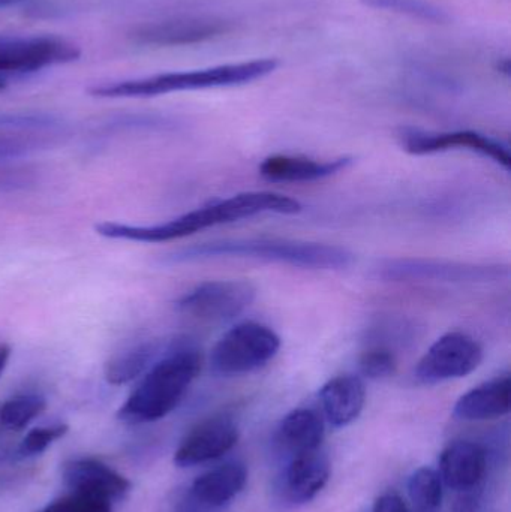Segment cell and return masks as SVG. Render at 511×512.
I'll return each mask as SVG.
<instances>
[{
  "mask_svg": "<svg viewBox=\"0 0 511 512\" xmlns=\"http://www.w3.org/2000/svg\"><path fill=\"white\" fill-rule=\"evenodd\" d=\"M303 206L294 198L275 192H243L227 200L216 201L201 209L192 210L179 218L159 225H128L119 222H101L96 225L98 236L111 240L137 243H164L183 239L218 225L233 224L242 219L266 213L297 215Z\"/></svg>",
  "mask_w": 511,
  "mask_h": 512,
  "instance_id": "obj_1",
  "label": "cell"
},
{
  "mask_svg": "<svg viewBox=\"0 0 511 512\" xmlns=\"http://www.w3.org/2000/svg\"><path fill=\"white\" fill-rule=\"evenodd\" d=\"M203 366L201 349L188 337H177L165 346L140 384L120 406L117 417L128 424L153 423L179 406Z\"/></svg>",
  "mask_w": 511,
  "mask_h": 512,
  "instance_id": "obj_2",
  "label": "cell"
},
{
  "mask_svg": "<svg viewBox=\"0 0 511 512\" xmlns=\"http://www.w3.org/2000/svg\"><path fill=\"white\" fill-rule=\"evenodd\" d=\"M216 258L257 259L311 270H345L354 264L353 252L341 246L267 237L215 240L188 246L168 255V262L179 264Z\"/></svg>",
  "mask_w": 511,
  "mask_h": 512,
  "instance_id": "obj_3",
  "label": "cell"
},
{
  "mask_svg": "<svg viewBox=\"0 0 511 512\" xmlns=\"http://www.w3.org/2000/svg\"><path fill=\"white\" fill-rule=\"evenodd\" d=\"M276 59H257L251 62L230 63L195 71L165 72L152 77L101 84L89 90L95 98H153L188 90L216 89L243 86L261 80L278 68Z\"/></svg>",
  "mask_w": 511,
  "mask_h": 512,
  "instance_id": "obj_4",
  "label": "cell"
},
{
  "mask_svg": "<svg viewBox=\"0 0 511 512\" xmlns=\"http://www.w3.org/2000/svg\"><path fill=\"white\" fill-rule=\"evenodd\" d=\"M279 349L281 337L275 330L260 322H242L234 325L213 346L210 370L224 378L248 375L267 366Z\"/></svg>",
  "mask_w": 511,
  "mask_h": 512,
  "instance_id": "obj_5",
  "label": "cell"
},
{
  "mask_svg": "<svg viewBox=\"0 0 511 512\" xmlns=\"http://www.w3.org/2000/svg\"><path fill=\"white\" fill-rule=\"evenodd\" d=\"M506 265L473 264L434 258H395L381 261L375 276L393 283H489L509 277Z\"/></svg>",
  "mask_w": 511,
  "mask_h": 512,
  "instance_id": "obj_6",
  "label": "cell"
},
{
  "mask_svg": "<svg viewBox=\"0 0 511 512\" xmlns=\"http://www.w3.org/2000/svg\"><path fill=\"white\" fill-rule=\"evenodd\" d=\"M80 56L78 45L57 36L0 35V86L6 78L72 63Z\"/></svg>",
  "mask_w": 511,
  "mask_h": 512,
  "instance_id": "obj_7",
  "label": "cell"
},
{
  "mask_svg": "<svg viewBox=\"0 0 511 512\" xmlns=\"http://www.w3.org/2000/svg\"><path fill=\"white\" fill-rule=\"evenodd\" d=\"M255 297L257 288L249 280H209L183 294L176 309L198 321L227 322L242 315Z\"/></svg>",
  "mask_w": 511,
  "mask_h": 512,
  "instance_id": "obj_8",
  "label": "cell"
},
{
  "mask_svg": "<svg viewBox=\"0 0 511 512\" xmlns=\"http://www.w3.org/2000/svg\"><path fill=\"white\" fill-rule=\"evenodd\" d=\"M483 361V348L474 337L461 331L441 336L417 364L420 384L435 385L471 375Z\"/></svg>",
  "mask_w": 511,
  "mask_h": 512,
  "instance_id": "obj_9",
  "label": "cell"
},
{
  "mask_svg": "<svg viewBox=\"0 0 511 512\" xmlns=\"http://www.w3.org/2000/svg\"><path fill=\"white\" fill-rule=\"evenodd\" d=\"M399 141L405 152L423 156L447 150L464 149L479 153L495 164L510 171L509 147L501 141L476 131L431 132L417 128H404L399 132Z\"/></svg>",
  "mask_w": 511,
  "mask_h": 512,
  "instance_id": "obj_10",
  "label": "cell"
},
{
  "mask_svg": "<svg viewBox=\"0 0 511 512\" xmlns=\"http://www.w3.org/2000/svg\"><path fill=\"white\" fill-rule=\"evenodd\" d=\"M228 23L222 18L209 15H186L150 21L135 27L132 39L138 44L158 47H179V45L200 44L227 32Z\"/></svg>",
  "mask_w": 511,
  "mask_h": 512,
  "instance_id": "obj_11",
  "label": "cell"
},
{
  "mask_svg": "<svg viewBox=\"0 0 511 512\" xmlns=\"http://www.w3.org/2000/svg\"><path fill=\"white\" fill-rule=\"evenodd\" d=\"M239 439V429L230 417H212L201 421L183 439L174 454L179 468L203 465L227 454Z\"/></svg>",
  "mask_w": 511,
  "mask_h": 512,
  "instance_id": "obj_12",
  "label": "cell"
},
{
  "mask_svg": "<svg viewBox=\"0 0 511 512\" xmlns=\"http://www.w3.org/2000/svg\"><path fill=\"white\" fill-rule=\"evenodd\" d=\"M63 483L72 493L96 496L113 502L123 498L131 483L119 472L95 459H75L63 466Z\"/></svg>",
  "mask_w": 511,
  "mask_h": 512,
  "instance_id": "obj_13",
  "label": "cell"
},
{
  "mask_svg": "<svg viewBox=\"0 0 511 512\" xmlns=\"http://www.w3.org/2000/svg\"><path fill=\"white\" fill-rule=\"evenodd\" d=\"M438 474L449 489L462 493L471 492L485 478V450L476 442H453L441 454Z\"/></svg>",
  "mask_w": 511,
  "mask_h": 512,
  "instance_id": "obj_14",
  "label": "cell"
},
{
  "mask_svg": "<svg viewBox=\"0 0 511 512\" xmlns=\"http://www.w3.org/2000/svg\"><path fill=\"white\" fill-rule=\"evenodd\" d=\"M351 164L353 158L348 156L333 161H317L302 156L273 155L261 162L260 174L273 183L317 182L342 173Z\"/></svg>",
  "mask_w": 511,
  "mask_h": 512,
  "instance_id": "obj_15",
  "label": "cell"
},
{
  "mask_svg": "<svg viewBox=\"0 0 511 512\" xmlns=\"http://www.w3.org/2000/svg\"><path fill=\"white\" fill-rule=\"evenodd\" d=\"M321 409L330 426L341 429L353 423L362 414L366 402V388L356 375H341L321 387Z\"/></svg>",
  "mask_w": 511,
  "mask_h": 512,
  "instance_id": "obj_16",
  "label": "cell"
},
{
  "mask_svg": "<svg viewBox=\"0 0 511 512\" xmlns=\"http://www.w3.org/2000/svg\"><path fill=\"white\" fill-rule=\"evenodd\" d=\"M329 478V459L320 450L297 454L285 469V493L294 504H305L324 489Z\"/></svg>",
  "mask_w": 511,
  "mask_h": 512,
  "instance_id": "obj_17",
  "label": "cell"
},
{
  "mask_svg": "<svg viewBox=\"0 0 511 512\" xmlns=\"http://www.w3.org/2000/svg\"><path fill=\"white\" fill-rule=\"evenodd\" d=\"M510 405L511 379L501 376L465 393L456 402L453 414L465 421L495 420L509 414Z\"/></svg>",
  "mask_w": 511,
  "mask_h": 512,
  "instance_id": "obj_18",
  "label": "cell"
},
{
  "mask_svg": "<svg viewBox=\"0 0 511 512\" xmlns=\"http://www.w3.org/2000/svg\"><path fill=\"white\" fill-rule=\"evenodd\" d=\"M248 472L240 463H227L201 475L189 489V495L207 510L224 507L246 486Z\"/></svg>",
  "mask_w": 511,
  "mask_h": 512,
  "instance_id": "obj_19",
  "label": "cell"
},
{
  "mask_svg": "<svg viewBox=\"0 0 511 512\" xmlns=\"http://www.w3.org/2000/svg\"><path fill=\"white\" fill-rule=\"evenodd\" d=\"M167 343L159 340H143L126 346L108 358L104 366L105 381L110 385H125L143 376L149 367L161 357Z\"/></svg>",
  "mask_w": 511,
  "mask_h": 512,
  "instance_id": "obj_20",
  "label": "cell"
},
{
  "mask_svg": "<svg viewBox=\"0 0 511 512\" xmlns=\"http://www.w3.org/2000/svg\"><path fill=\"white\" fill-rule=\"evenodd\" d=\"M324 418L314 409H296L282 420L278 442L291 457L320 450L324 441Z\"/></svg>",
  "mask_w": 511,
  "mask_h": 512,
  "instance_id": "obj_21",
  "label": "cell"
},
{
  "mask_svg": "<svg viewBox=\"0 0 511 512\" xmlns=\"http://www.w3.org/2000/svg\"><path fill=\"white\" fill-rule=\"evenodd\" d=\"M45 408L47 400L41 394H18L0 405V423L6 429L21 430L39 417Z\"/></svg>",
  "mask_w": 511,
  "mask_h": 512,
  "instance_id": "obj_22",
  "label": "cell"
},
{
  "mask_svg": "<svg viewBox=\"0 0 511 512\" xmlns=\"http://www.w3.org/2000/svg\"><path fill=\"white\" fill-rule=\"evenodd\" d=\"M411 502L420 512H435L443 502V480L431 468H420L408 483Z\"/></svg>",
  "mask_w": 511,
  "mask_h": 512,
  "instance_id": "obj_23",
  "label": "cell"
},
{
  "mask_svg": "<svg viewBox=\"0 0 511 512\" xmlns=\"http://www.w3.org/2000/svg\"><path fill=\"white\" fill-rule=\"evenodd\" d=\"M360 2L365 3L369 8L396 12V14L408 15L429 23H446L449 20V14L429 0H360Z\"/></svg>",
  "mask_w": 511,
  "mask_h": 512,
  "instance_id": "obj_24",
  "label": "cell"
},
{
  "mask_svg": "<svg viewBox=\"0 0 511 512\" xmlns=\"http://www.w3.org/2000/svg\"><path fill=\"white\" fill-rule=\"evenodd\" d=\"M359 369L365 378L381 381L395 375L398 369V357L389 346L371 343L360 355Z\"/></svg>",
  "mask_w": 511,
  "mask_h": 512,
  "instance_id": "obj_25",
  "label": "cell"
},
{
  "mask_svg": "<svg viewBox=\"0 0 511 512\" xmlns=\"http://www.w3.org/2000/svg\"><path fill=\"white\" fill-rule=\"evenodd\" d=\"M45 512H113L111 502L96 496L71 493L45 508Z\"/></svg>",
  "mask_w": 511,
  "mask_h": 512,
  "instance_id": "obj_26",
  "label": "cell"
},
{
  "mask_svg": "<svg viewBox=\"0 0 511 512\" xmlns=\"http://www.w3.org/2000/svg\"><path fill=\"white\" fill-rule=\"evenodd\" d=\"M66 433H68L66 424H56V426L38 427V429L30 430L21 442L20 454L26 457L44 453L54 441L63 438Z\"/></svg>",
  "mask_w": 511,
  "mask_h": 512,
  "instance_id": "obj_27",
  "label": "cell"
},
{
  "mask_svg": "<svg viewBox=\"0 0 511 512\" xmlns=\"http://www.w3.org/2000/svg\"><path fill=\"white\" fill-rule=\"evenodd\" d=\"M0 128L51 131L60 128V120L50 114L0 113Z\"/></svg>",
  "mask_w": 511,
  "mask_h": 512,
  "instance_id": "obj_28",
  "label": "cell"
},
{
  "mask_svg": "<svg viewBox=\"0 0 511 512\" xmlns=\"http://www.w3.org/2000/svg\"><path fill=\"white\" fill-rule=\"evenodd\" d=\"M176 123L168 117L162 116H123L119 119H114L111 123L110 128L116 129H155V131H161V129L174 128Z\"/></svg>",
  "mask_w": 511,
  "mask_h": 512,
  "instance_id": "obj_29",
  "label": "cell"
},
{
  "mask_svg": "<svg viewBox=\"0 0 511 512\" xmlns=\"http://www.w3.org/2000/svg\"><path fill=\"white\" fill-rule=\"evenodd\" d=\"M35 183V176L30 171H3L0 173V192L21 191Z\"/></svg>",
  "mask_w": 511,
  "mask_h": 512,
  "instance_id": "obj_30",
  "label": "cell"
},
{
  "mask_svg": "<svg viewBox=\"0 0 511 512\" xmlns=\"http://www.w3.org/2000/svg\"><path fill=\"white\" fill-rule=\"evenodd\" d=\"M372 512H408V508L401 496L396 493H386L377 499Z\"/></svg>",
  "mask_w": 511,
  "mask_h": 512,
  "instance_id": "obj_31",
  "label": "cell"
},
{
  "mask_svg": "<svg viewBox=\"0 0 511 512\" xmlns=\"http://www.w3.org/2000/svg\"><path fill=\"white\" fill-rule=\"evenodd\" d=\"M171 512H212L204 508L203 505L198 504L191 495H186L179 504L174 507V510Z\"/></svg>",
  "mask_w": 511,
  "mask_h": 512,
  "instance_id": "obj_32",
  "label": "cell"
},
{
  "mask_svg": "<svg viewBox=\"0 0 511 512\" xmlns=\"http://www.w3.org/2000/svg\"><path fill=\"white\" fill-rule=\"evenodd\" d=\"M12 349L8 343L0 342V376L5 372L6 366H8L9 360H11Z\"/></svg>",
  "mask_w": 511,
  "mask_h": 512,
  "instance_id": "obj_33",
  "label": "cell"
},
{
  "mask_svg": "<svg viewBox=\"0 0 511 512\" xmlns=\"http://www.w3.org/2000/svg\"><path fill=\"white\" fill-rule=\"evenodd\" d=\"M29 0H0V8H11V6L23 5Z\"/></svg>",
  "mask_w": 511,
  "mask_h": 512,
  "instance_id": "obj_34",
  "label": "cell"
},
{
  "mask_svg": "<svg viewBox=\"0 0 511 512\" xmlns=\"http://www.w3.org/2000/svg\"><path fill=\"white\" fill-rule=\"evenodd\" d=\"M41 512H45V510H44V511H41Z\"/></svg>",
  "mask_w": 511,
  "mask_h": 512,
  "instance_id": "obj_35",
  "label": "cell"
}]
</instances>
